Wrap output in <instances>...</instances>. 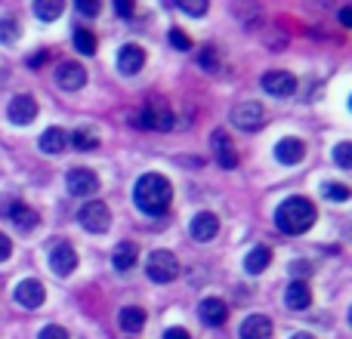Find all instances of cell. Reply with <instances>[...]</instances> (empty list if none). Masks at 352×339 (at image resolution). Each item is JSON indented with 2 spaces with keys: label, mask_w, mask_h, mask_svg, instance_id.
Segmentation results:
<instances>
[{
  "label": "cell",
  "mask_w": 352,
  "mask_h": 339,
  "mask_svg": "<svg viewBox=\"0 0 352 339\" xmlns=\"http://www.w3.org/2000/svg\"><path fill=\"white\" fill-rule=\"evenodd\" d=\"M312 222H316V207L306 198H287L275 213V225L285 235H303L312 229Z\"/></svg>",
  "instance_id": "cell-2"
},
{
  "label": "cell",
  "mask_w": 352,
  "mask_h": 339,
  "mask_svg": "<svg viewBox=\"0 0 352 339\" xmlns=\"http://www.w3.org/2000/svg\"><path fill=\"white\" fill-rule=\"evenodd\" d=\"M334 161L340 170H352V142H340L334 148Z\"/></svg>",
  "instance_id": "cell-29"
},
{
  "label": "cell",
  "mask_w": 352,
  "mask_h": 339,
  "mask_svg": "<svg viewBox=\"0 0 352 339\" xmlns=\"http://www.w3.org/2000/svg\"><path fill=\"white\" fill-rule=\"evenodd\" d=\"M74 266H78V253H74L72 244L68 241L53 244V250H50V268H53L59 278H68V274L74 272Z\"/></svg>",
  "instance_id": "cell-6"
},
{
  "label": "cell",
  "mask_w": 352,
  "mask_h": 339,
  "mask_svg": "<svg viewBox=\"0 0 352 339\" xmlns=\"http://www.w3.org/2000/svg\"><path fill=\"white\" fill-rule=\"evenodd\" d=\"M198 315H201V321H204V324L219 327V324L226 321V315H229V309H226V303L219 296H210V299H204V303H201Z\"/></svg>",
  "instance_id": "cell-19"
},
{
  "label": "cell",
  "mask_w": 352,
  "mask_h": 339,
  "mask_svg": "<svg viewBox=\"0 0 352 339\" xmlns=\"http://www.w3.org/2000/svg\"><path fill=\"white\" fill-rule=\"evenodd\" d=\"M219 235V219L213 213H198L192 219V237L195 241H213Z\"/></svg>",
  "instance_id": "cell-18"
},
{
  "label": "cell",
  "mask_w": 352,
  "mask_h": 339,
  "mask_svg": "<svg viewBox=\"0 0 352 339\" xmlns=\"http://www.w3.org/2000/svg\"><path fill=\"white\" fill-rule=\"evenodd\" d=\"M74 47H78L84 56H93L96 53V37H93L87 28H78L74 31Z\"/></svg>",
  "instance_id": "cell-27"
},
{
  "label": "cell",
  "mask_w": 352,
  "mask_h": 339,
  "mask_svg": "<svg viewBox=\"0 0 352 339\" xmlns=\"http://www.w3.org/2000/svg\"><path fill=\"white\" fill-rule=\"evenodd\" d=\"M136 256H140V250H136V244H130V241H124V244H118V250H115V268L118 272H130V268L136 266Z\"/></svg>",
  "instance_id": "cell-23"
},
{
  "label": "cell",
  "mask_w": 352,
  "mask_h": 339,
  "mask_svg": "<svg viewBox=\"0 0 352 339\" xmlns=\"http://www.w3.org/2000/svg\"><path fill=\"white\" fill-rule=\"evenodd\" d=\"M56 84H59L62 90H68V93L80 90V86L87 84L84 65H80V62H62V65L56 68Z\"/></svg>",
  "instance_id": "cell-11"
},
{
  "label": "cell",
  "mask_w": 352,
  "mask_h": 339,
  "mask_svg": "<svg viewBox=\"0 0 352 339\" xmlns=\"http://www.w3.org/2000/svg\"><path fill=\"white\" fill-rule=\"evenodd\" d=\"M19 40V22L16 19H0V43H16Z\"/></svg>",
  "instance_id": "cell-28"
},
{
  "label": "cell",
  "mask_w": 352,
  "mask_h": 339,
  "mask_svg": "<svg viewBox=\"0 0 352 339\" xmlns=\"http://www.w3.org/2000/svg\"><path fill=\"white\" fill-rule=\"evenodd\" d=\"M275 158H278V164H287V167L300 164V161L306 158V142L287 136V139H281L278 145H275Z\"/></svg>",
  "instance_id": "cell-14"
},
{
  "label": "cell",
  "mask_w": 352,
  "mask_h": 339,
  "mask_svg": "<svg viewBox=\"0 0 352 339\" xmlns=\"http://www.w3.org/2000/svg\"><path fill=\"white\" fill-rule=\"evenodd\" d=\"M263 90L269 96H278V99H287L297 93V78L291 71H266L263 74Z\"/></svg>",
  "instance_id": "cell-7"
},
{
  "label": "cell",
  "mask_w": 352,
  "mask_h": 339,
  "mask_svg": "<svg viewBox=\"0 0 352 339\" xmlns=\"http://www.w3.org/2000/svg\"><path fill=\"white\" fill-rule=\"evenodd\" d=\"M43 62H47V53H41V56H34V59H31V65H43Z\"/></svg>",
  "instance_id": "cell-40"
},
{
  "label": "cell",
  "mask_w": 352,
  "mask_h": 339,
  "mask_svg": "<svg viewBox=\"0 0 352 339\" xmlns=\"http://www.w3.org/2000/svg\"><path fill=\"white\" fill-rule=\"evenodd\" d=\"M78 219H80V225H84L87 231L102 235V231H109V225H111V210L102 204V200H90V204L80 207Z\"/></svg>",
  "instance_id": "cell-4"
},
{
  "label": "cell",
  "mask_w": 352,
  "mask_h": 339,
  "mask_svg": "<svg viewBox=\"0 0 352 339\" xmlns=\"http://www.w3.org/2000/svg\"><path fill=\"white\" fill-rule=\"evenodd\" d=\"M6 117H10V124H16V127H28L31 121L37 117V102L34 96H16L10 102V108H6Z\"/></svg>",
  "instance_id": "cell-10"
},
{
  "label": "cell",
  "mask_w": 352,
  "mask_h": 339,
  "mask_svg": "<svg viewBox=\"0 0 352 339\" xmlns=\"http://www.w3.org/2000/svg\"><path fill=\"white\" fill-rule=\"evenodd\" d=\"M12 296H16V303L22 305V309H41L47 290H43L41 281L25 278V281H19V287H16V293H12Z\"/></svg>",
  "instance_id": "cell-9"
},
{
  "label": "cell",
  "mask_w": 352,
  "mask_h": 339,
  "mask_svg": "<svg viewBox=\"0 0 352 339\" xmlns=\"http://www.w3.org/2000/svg\"><path fill=\"white\" fill-rule=\"evenodd\" d=\"M241 339H269L272 336V318L269 315H248L238 330Z\"/></svg>",
  "instance_id": "cell-13"
},
{
  "label": "cell",
  "mask_w": 352,
  "mask_h": 339,
  "mask_svg": "<svg viewBox=\"0 0 352 339\" xmlns=\"http://www.w3.org/2000/svg\"><path fill=\"white\" fill-rule=\"evenodd\" d=\"M118 324H121V330H127V334H140V330L146 327V312L136 309V305H127V309H121V315H118Z\"/></svg>",
  "instance_id": "cell-21"
},
{
  "label": "cell",
  "mask_w": 352,
  "mask_h": 339,
  "mask_svg": "<svg viewBox=\"0 0 352 339\" xmlns=\"http://www.w3.org/2000/svg\"><path fill=\"white\" fill-rule=\"evenodd\" d=\"M65 185L74 198H90V194L99 191V176L90 167H74V170H68Z\"/></svg>",
  "instance_id": "cell-5"
},
{
  "label": "cell",
  "mask_w": 352,
  "mask_h": 339,
  "mask_svg": "<svg viewBox=\"0 0 352 339\" xmlns=\"http://www.w3.org/2000/svg\"><path fill=\"white\" fill-rule=\"evenodd\" d=\"M164 339H192V336H188V330H182V327H170L164 334Z\"/></svg>",
  "instance_id": "cell-37"
},
{
  "label": "cell",
  "mask_w": 352,
  "mask_h": 339,
  "mask_svg": "<svg viewBox=\"0 0 352 339\" xmlns=\"http://www.w3.org/2000/svg\"><path fill=\"white\" fill-rule=\"evenodd\" d=\"M201 68L204 71H219V59H217V47H204V53H201Z\"/></svg>",
  "instance_id": "cell-31"
},
{
  "label": "cell",
  "mask_w": 352,
  "mask_h": 339,
  "mask_svg": "<svg viewBox=\"0 0 352 339\" xmlns=\"http://www.w3.org/2000/svg\"><path fill=\"white\" fill-rule=\"evenodd\" d=\"M37 339H68V330L59 327V324H50V327L41 330V336H37Z\"/></svg>",
  "instance_id": "cell-33"
},
{
  "label": "cell",
  "mask_w": 352,
  "mask_h": 339,
  "mask_svg": "<svg viewBox=\"0 0 352 339\" xmlns=\"http://www.w3.org/2000/svg\"><path fill=\"white\" fill-rule=\"evenodd\" d=\"M146 274L155 284H170V281L179 278V259H176L170 250H155L146 259Z\"/></svg>",
  "instance_id": "cell-3"
},
{
  "label": "cell",
  "mask_w": 352,
  "mask_h": 339,
  "mask_svg": "<svg viewBox=\"0 0 352 339\" xmlns=\"http://www.w3.org/2000/svg\"><path fill=\"white\" fill-rule=\"evenodd\" d=\"M291 272L294 274H297V278H309V262H294V266H291Z\"/></svg>",
  "instance_id": "cell-36"
},
{
  "label": "cell",
  "mask_w": 352,
  "mask_h": 339,
  "mask_svg": "<svg viewBox=\"0 0 352 339\" xmlns=\"http://www.w3.org/2000/svg\"><path fill=\"white\" fill-rule=\"evenodd\" d=\"M322 194L328 200H334V204H343V200H349V188L343 185V182H324L322 185Z\"/></svg>",
  "instance_id": "cell-26"
},
{
  "label": "cell",
  "mask_w": 352,
  "mask_h": 339,
  "mask_svg": "<svg viewBox=\"0 0 352 339\" xmlns=\"http://www.w3.org/2000/svg\"><path fill=\"white\" fill-rule=\"evenodd\" d=\"M269 262H272V250H269V247H254L248 256H244V268H248V274L266 272Z\"/></svg>",
  "instance_id": "cell-22"
},
{
  "label": "cell",
  "mask_w": 352,
  "mask_h": 339,
  "mask_svg": "<svg viewBox=\"0 0 352 339\" xmlns=\"http://www.w3.org/2000/svg\"><path fill=\"white\" fill-rule=\"evenodd\" d=\"M72 145L78 148V152H96V148H99V136L93 133L90 127H78L72 133Z\"/></svg>",
  "instance_id": "cell-24"
},
{
  "label": "cell",
  "mask_w": 352,
  "mask_h": 339,
  "mask_svg": "<svg viewBox=\"0 0 352 339\" xmlns=\"http://www.w3.org/2000/svg\"><path fill=\"white\" fill-rule=\"evenodd\" d=\"M170 43L179 49V53H182V49H192V40H188V34H186V31H179V28L170 31Z\"/></svg>",
  "instance_id": "cell-32"
},
{
  "label": "cell",
  "mask_w": 352,
  "mask_h": 339,
  "mask_svg": "<svg viewBox=\"0 0 352 339\" xmlns=\"http://www.w3.org/2000/svg\"><path fill=\"white\" fill-rule=\"evenodd\" d=\"M340 25H343V28H352V10H349V6H343V10H340Z\"/></svg>",
  "instance_id": "cell-39"
},
{
  "label": "cell",
  "mask_w": 352,
  "mask_h": 339,
  "mask_svg": "<svg viewBox=\"0 0 352 339\" xmlns=\"http://www.w3.org/2000/svg\"><path fill=\"white\" fill-rule=\"evenodd\" d=\"M210 145H213V154H217V164L223 170H232L238 164L235 145H232V139H229V133H226V130H217V133L210 136Z\"/></svg>",
  "instance_id": "cell-12"
},
{
  "label": "cell",
  "mask_w": 352,
  "mask_h": 339,
  "mask_svg": "<svg viewBox=\"0 0 352 339\" xmlns=\"http://www.w3.org/2000/svg\"><path fill=\"white\" fill-rule=\"evenodd\" d=\"M291 339H316V336H312V334H294Z\"/></svg>",
  "instance_id": "cell-41"
},
{
  "label": "cell",
  "mask_w": 352,
  "mask_h": 339,
  "mask_svg": "<svg viewBox=\"0 0 352 339\" xmlns=\"http://www.w3.org/2000/svg\"><path fill=\"white\" fill-rule=\"evenodd\" d=\"M10 253H12V244H10V237L0 231V262L3 259H10Z\"/></svg>",
  "instance_id": "cell-35"
},
{
  "label": "cell",
  "mask_w": 352,
  "mask_h": 339,
  "mask_svg": "<svg viewBox=\"0 0 352 339\" xmlns=\"http://www.w3.org/2000/svg\"><path fill=\"white\" fill-rule=\"evenodd\" d=\"M3 213L10 216V222H16L19 231H31L37 225V213L31 210V207L19 204V200H10V204H3Z\"/></svg>",
  "instance_id": "cell-16"
},
{
  "label": "cell",
  "mask_w": 352,
  "mask_h": 339,
  "mask_svg": "<svg viewBox=\"0 0 352 339\" xmlns=\"http://www.w3.org/2000/svg\"><path fill=\"white\" fill-rule=\"evenodd\" d=\"M37 145H41L43 154H59V152H65V145H68V133L59 127H50L41 133V142H37Z\"/></svg>",
  "instance_id": "cell-20"
},
{
  "label": "cell",
  "mask_w": 352,
  "mask_h": 339,
  "mask_svg": "<svg viewBox=\"0 0 352 339\" xmlns=\"http://www.w3.org/2000/svg\"><path fill=\"white\" fill-rule=\"evenodd\" d=\"M133 200L142 213L161 216V213H167V207H170V200H173V185L161 173H146L140 182H136Z\"/></svg>",
  "instance_id": "cell-1"
},
{
  "label": "cell",
  "mask_w": 352,
  "mask_h": 339,
  "mask_svg": "<svg viewBox=\"0 0 352 339\" xmlns=\"http://www.w3.org/2000/svg\"><path fill=\"white\" fill-rule=\"evenodd\" d=\"M142 65H146V49L140 43H124L121 53H118V68L124 74H136Z\"/></svg>",
  "instance_id": "cell-15"
},
{
  "label": "cell",
  "mask_w": 352,
  "mask_h": 339,
  "mask_svg": "<svg viewBox=\"0 0 352 339\" xmlns=\"http://www.w3.org/2000/svg\"><path fill=\"white\" fill-rule=\"evenodd\" d=\"M78 12H84V16H99L102 3H96V0H78Z\"/></svg>",
  "instance_id": "cell-34"
},
{
  "label": "cell",
  "mask_w": 352,
  "mask_h": 339,
  "mask_svg": "<svg viewBox=\"0 0 352 339\" xmlns=\"http://www.w3.org/2000/svg\"><path fill=\"white\" fill-rule=\"evenodd\" d=\"M62 10H65L62 0H37L34 3V16L41 19V22H53V19H59Z\"/></svg>",
  "instance_id": "cell-25"
},
{
  "label": "cell",
  "mask_w": 352,
  "mask_h": 339,
  "mask_svg": "<svg viewBox=\"0 0 352 339\" xmlns=\"http://www.w3.org/2000/svg\"><path fill=\"white\" fill-rule=\"evenodd\" d=\"M115 10H118V16H133V3H127V0H118Z\"/></svg>",
  "instance_id": "cell-38"
},
{
  "label": "cell",
  "mask_w": 352,
  "mask_h": 339,
  "mask_svg": "<svg viewBox=\"0 0 352 339\" xmlns=\"http://www.w3.org/2000/svg\"><path fill=\"white\" fill-rule=\"evenodd\" d=\"M285 305H287L291 312L309 309V305H312V290H309V284H306V281H294V284L287 287V293H285Z\"/></svg>",
  "instance_id": "cell-17"
},
{
  "label": "cell",
  "mask_w": 352,
  "mask_h": 339,
  "mask_svg": "<svg viewBox=\"0 0 352 339\" xmlns=\"http://www.w3.org/2000/svg\"><path fill=\"white\" fill-rule=\"evenodd\" d=\"M263 121H266V108L260 102H241L232 111V124L241 130H256L263 127Z\"/></svg>",
  "instance_id": "cell-8"
},
{
  "label": "cell",
  "mask_w": 352,
  "mask_h": 339,
  "mask_svg": "<svg viewBox=\"0 0 352 339\" xmlns=\"http://www.w3.org/2000/svg\"><path fill=\"white\" fill-rule=\"evenodd\" d=\"M179 10L188 12V16H204L210 10V3L207 0H179Z\"/></svg>",
  "instance_id": "cell-30"
}]
</instances>
